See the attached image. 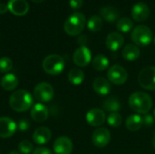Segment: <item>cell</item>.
<instances>
[{"label":"cell","instance_id":"277c9868","mask_svg":"<svg viewBox=\"0 0 155 154\" xmlns=\"http://www.w3.org/2000/svg\"><path fill=\"white\" fill-rule=\"evenodd\" d=\"M42 66L46 74L50 75H58L64 71L65 63L62 56L58 54H50L44 59Z\"/></svg>","mask_w":155,"mask_h":154},{"label":"cell","instance_id":"5bb4252c","mask_svg":"<svg viewBox=\"0 0 155 154\" xmlns=\"http://www.w3.org/2000/svg\"><path fill=\"white\" fill-rule=\"evenodd\" d=\"M150 15L149 6L143 2L136 3L132 7V17L135 22H144Z\"/></svg>","mask_w":155,"mask_h":154},{"label":"cell","instance_id":"8fae6325","mask_svg":"<svg viewBox=\"0 0 155 154\" xmlns=\"http://www.w3.org/2000/svg\"><path fill=\"white\" fill-rule=\"evenodd\" d=\"M106 120V115L104 110L99 108H93L86 113V121L89 125L93 127L102 126Z\"/></svg>","mask_w":155,"mask_h":154},{"label":"cell","instance_id":"30bf717a","mask_svg":"<svg viewBox=\"0 0 155 154\" xmlns=\"http://www.w3.org/2000/svg\"><path fill=\"white\" fill-rule=\"evenodd\" d=\"M111 141V133L107 128L99 127L97 128L92 135V142L97 148L106 147Z\"/></svg>","mask_w":155,"mask_h":154},{"label":"cell","instance_id":"4fadbf2b","mask_svg":"<svg viewBox=\"0 0 155 154\" xmlns=\"http://www.w3.org/2000/svg\"><path fill=\"white\" fill-rule=\"evenodd\" d=\"M53 148L55 154H71L74 146L70 138L66 136H61L54 141Z\"/></svg>","mask_w":155,"mask_h":154},{"label":"cell","instance_id":"f1b7e54d","mask_svg":"<svg viewBox=\"0 0 155 154\" xmlns=\"http://www.w3.org/2000/svg\"><path fill=\"white\" fill-rule=\"evenodd\" d=\"M107 123L110 126L114 128L120 127L123 123V117L118 113H112L107 117Z\"/></svg>","mask_w":155,"mask_h":154},{"label":"cell","instance_id":"e575fe53","mask_svg":"<svg viewBox=\"0 0 155 154\" xmlns=\"http://www.w3.org/2000/svg\"><path fill=\"white\" fill-rule=\"evenodd\" d=\"M32 154H53L52 152L45 147H37L34 150Z\"/></svg>","mask_w":155,"mask_h":154},{"label":"cell","instance_id":"1f68e13d","mask_svg":"<svg viewBox=\"0 0 155 154\" xmlns=\"http://www.w3.org/2000/svg\"><path fill=\"white\" fill-rule=\"evenodd\" d=\"M143 125L146 126V127H151L154 122V118L152 114H145L143 117Z\"/></svg>","mask_w":155,"mask_h":154},{"label":"cell","instance_id":"7a4b0ae2","mask_svg":"<svg viewBox=\"0 0 155 154\" xmlns=\"http://www.w3.org/2000/svg\"><path fill=\"white\" fill-rule=\"evenodd\" d=\"M128 103L130 108L139 114H147L153 107L152 97L144 92H135L132 93Z\"/></svg>","mask_w":155,"mask_h":154},{"label":"cell","instance_id":"4dcf8cb0","mask_svg":"<svg viewBox=\"0 0 155 154\" xmlns=\"http://www.w3.org/2000/svg\"><path fill=\"white\" fill-rule=\"evenodd\" d=\"M13 68V62L9 57H1L0 58V73L6 74L10 72Z\"/></svg>","mask_w":155,"mask_h":154},{"label":"cell","instance_id":"8d00e7d4","mask_svg":"<svg viewBox=\"0 0 155 154\" xmlns=\"http://www.w3.org/2000/svg\"><path fill=\"white\" fill-rule=\"evenodd\" d=\"M9 154H20V152H16V151H12V152H10Z\"/></svg>","mask_w":155,"mask_h":154},{"label":"cell","instance_id":"484cf974","mask_svg":"<svg viewBox=\"0 0 155 154\" xmlns=\"http://www.w3.org/2000/svg\"><path fill=\"white\" fill-rule=\"evenodd\" d=\"M68 80L72 84L79 85L84 80V74L79 68H72L68 74Z\"/></svg>","mask_w":155,"mask_h":154},{"label":"cell","instance_id":"7c38bea8","mask_svg":"<svg viewBox=\"0 0 155 154\" xmlns=\"http://www.w3.org/2000/svg\"><path fill=\"white\" fill-rule=\"evenodd\" d=\"M17 129V124L9 117H0V138L12 137Z\"/></svg>","mask_w":155,"mask_h":154},{"label":"cell","instance_id":"83f0119b","mask_svg":"<svg viewBox=\"0 0 155 154\" xmlns=\"http://www.w3.org/2000/svg\"><path fill=\"white\" fill-rule=\"evenodd\" d=\"M116 28L122 33H128L134 28V22L129 17H122L116 23Z\"/></svg>","mask_w":155,"mask_h":154},{"label":"cell","instance_id":"f35d334b","mask_svg":"<svg viewBox=\"0 0 155 154\" xmlns=\"http://www.w3.org/2000/svg\"><path fill=\"white\" fill-rule=\"evenodd\" d=\"M153 148H154L155 150V134L154 136H153Z\"/></svg>","mask_w":155,"mask_h":154},{"label":"cell","instance_id":"7402d4cb","mask_svg":"<svg viewBox=\"0 0 155 154\" xmlns=\"http://www.w3.org/2000/svg\"><path fill=\"white\" fill-rule=\"evenodd\" d=\"M140 54H141V51L139 47L133 44H126L122 51L123 58L127 61H135L139 58Z\"/></svg>","mask_w":155,"mask_h":154},{"label":"cell","instance_id":"d590c367","mask_svg":"<svg viewBox=\"0 0 155 154\" xmlns=\"http://www.w3.org/2000/svg\"><path fill=\"white\" fill-rule=\"evenodd\" d=\"M8 10V6L5 4H0V14H5Z\"/></svg>","mask_w":155,"mask_h":154},{"label":"cell","instance_id":"8992f818","mask_svg":"<svg viewBox=\"0 0 155 154\" xmlns=\"http://www.w3.org/2000/svg\"><path fill=\"white\" fill-rule=\"evenodd\" d=\"M33 95L35 98V100L40 103H48L54 98V91L50 84L42 82L35 87Z\"/></svg>","mask_w":155,"mask_h":154},{"label":"cell","instance_id":"4316f807","mask_svg":"<svg viewBox=\"0 0 155 154\" xmlns=\"http://www.w3.org/2000/svg\"><path fill=\"white\" fill-rule=\"evenodd\" d=\"M103 27V19L99 15H92L87 21V28L93 32H99Z\"/></svg>","mask_w":155,"mask_h":154},{"label":"cell","instance_id":"ba28073f","mask_svg":"<svg viewBox=\"0 0 155 154\" xmlns=\"http://www.w3.org/2000/svg\"><path fill=\"white\" fill-rule=\"evenodd\" d=\"M108 81L115 85H121L126 83L128 79L127 71L119 64H114L111 66L107 72Z\"/></svg>","mask_w":155,"mask_h":154},{"label":"cell","instance_id":"603a6c76","mask_svg":"<svg viewBox=\"0 0 155 154\" xmlns=\"http://www.w3.org/2000/svg\"><path fill=\"white\" fill-rule=\"evenodd\" d=\"M143 125V117L139 114H132L127 117L125 121V127L131 132H137L139 131Z\"/></svg>","mask_w":155,"mask_h":154},{"label":"cell","instance_id":"f546056e","mask_svg":"<svg viewBox=\"0 0 155 154\" xmlns=\"http://www.w3.org/2000/svg\"><path fill=\"white\" fill-rule=\"evenodd\" d=\"M18 151L22 154H30L34 152L33 143L28 140H24L18 144Z\"/></svg>","mask_w":155,"mask_h":154},{"label":"cell","instance_id":"2e32d148","mask_svg":"<svg viewBox=\"0 0 155 154\" xmlns=\"http://www.w3.org/2000/svg\"><path fill=\"white\" fill-rule=\"evenodd\" d=\"M124 43V36L118 33V32H112L110 33L106 39H105V45L106 47L113 52H115L122 48Z\"/></svg>","mask_w":155,"mask_h":154},{"label":"cell","instance_id":"9a60e30c","mask_svg":"<svg viewBox=\"0 0 155 154\" xmlns=\"http://www.w3.org/2000/svg\"><path fill=\"white\" fill-rule=\"evenodd\" d=\"M7 6L8 10L17 16L25 15L29 11V5L26 0H9Z\"/></svg>","mask_w":155,"mask_h":154},{"label":"cell","instance_id":"52a82bcc","mask_svg":"<svg viewBox=\"0 0 155 154\" xmlns=\"http://www.w3.org/2000/svg\"><path fill=\"white\" fill-rule=\"evenodd\" d=\"M138 83L145 90L155 91V66H147L141 70Z\"/></svg>","mask_w":155,"mask_h":154},{"label":"cell","instance_id":"d6a6232c","mask_svg":"<svg viewBox=\"0 0 155 154\" xmlns=\"http://www.w3.org/2000/svg\"><path fill=\"white\" fill-rule=\"evenodd\" d=\"M29 126H30V123L25 119H21L17 124V128L21 132H25L27 129H29Z\"/></svg>","mask_w":155,"mask_h":154},{"label":"cell","instance_id":"ac0fdd59","mask_svg":"<svg viewBox=\"0 0 155 154\" xmlns=\"http://www.w3.org/2000/svg\"><path fill=\"white\" fill-rule=\"evenodd\" d=\"M52 138V133L47 127H38L33 133V141L38 145L46 144Z\"/></svg>","mask_w":155,"mask_h":154},{"label":"cell","instance_id":"3957f363","mask_svg":"<svg viewBox=\"0 0 155 154\" xmlns=\"http://www.w3.org/2000/svg\"><path fill=\"white\" fill-rule=\"evenodd\" d=\"M86 24L85 15L80 12L73 13L64 22V32L70 36H76L80 34L84 29Z\"/></svg>","mask_w":155,"mask_h":154},{"label":"cell","instance_id":"ab89813d","mask_svg":"<svg viewBox=\"0 0 155 154\" xmlns=\"http://www.w3.org/2000/svg\"><path fill=\"white\" fill-rule=\"evenodd\" d=\"M153 115H154V117H155V109H154V111H153Z\"/></svg>","mask_w":155,"mask_h":154},{"label":"cell","instance_id":"e0dca14e","mask_svg":"<svg viewBox=\"0 0 155 154\" xmlns=\"http://www.w3.org/2000/svg\"><path fill=\"white\" fill-rule=\"evenodd\" d=\"M49 115L48 109L43 103H35L32 106L31 109V117L36 123H44L47 120Z\"/></svg>","mask_w":155,"mask_h":154},{"label":"cell","instance_id":"6da1fadb","mask_svg":"<svg viewBox=\"0 0 155 154\" xmlns=\"http://www.w3.org/2000/svg\"><path fill=\"white\" fill-rule=\"evenodd\" d=\"M33 95L28 91L24 89L14 92L9 98L10 107L17 113L26 112L33 106Z\"/></svg>","mask_w":155,"mask_h":154},{"label":"cell","instance_id":"5b68a950","mask_svg":"<svg viewBox=\"0 0 155 154\" xmlns=\"http://www.w3.org/2000/svg\"><path fill=\"white\" fill-rule=\"evenodd\" d=\"M131 38L135 45L147 46L152 43L153 39V34L147 25H140L134 28Z\"/></svg>","mask_w":155,"mask_h":154},{"label":"cell","instance_id":"d4e9b609","mask_svg":"<svg viewBox=\"0 0 155 154\" xmlns=\"http://www.w3.org/2000/svg\"><path fill=\"white\" fill-rule=\"evenodd\" d=\"M92 65H93L94 70H96L98 72H103L108 68L109 60L104 54H98L93 59Z\"/></svg>","mask_w":155,"mask_h":154},{"label":"cell","instance_id":"44dd1931","mask_svg":"<svg viewBox=\"0 0 155 154\" xmlns=\"http://www.w3.org/2000/svg\"><path fill=\"white\" fill-rule=\"evenodd\" d=\"M19 81L15 74L8 73L5 74L0 81V84L2 88L5 91H13L18 86Z\"/></svg>","mask_w":155,"mask_h":154},{"label":"cell","instance_id":"9c48e42d","mask_svg":"<svg viewBox=\"0 0 155 154\" xmlns=\"http://www.w3.org/2000/svg\"><path fill=\"white\" fill-rule=\"evenodd\" d=\"M91 60H92L91 50L85 45H81L80 47H78L73 54V61L79 67L87 66L90 64Z\"/></svg>","mask_w":155,"mask_h":154},{"label":"cell","instance_id":"cb8c5ba5","mask_svg":"<svg viewBox=\"0 0 155 154\" xmlns=\"http://www.w3.org/2000/svg\"><path fill=\"white\" fill-rule=\"evenodd\" d=\"M103 108L109 113H117L121 109V103L120 100L115 96L108 97L103 103Z\"/></svg>","mask_w":155,"mask_h":154},{"label":"cell","instance_id":"ffe728a7","mask_svg":"<svg viewBox=\"0 0 155 154\" xmlns=\"http://www.w3.org/2000/svg\"><path fill=\"white\" fill-rule=\"evenodd\" d=\"M99 13H100L102 19H104L105 21H107L109 23H114L115 21H118L119 16H120L119 10L116 7L111 6V5L102 7L99 11Z\"/></svg>","mask_w":155,"mask_h":154},{"label":"cell","instance_id":"836d02e7","mask_svg":"<svg viewBox=\"0 0 155 154\" xmlns=\"http://www.w3.org/2000/svg\"><path fill=\"white\" fill-rule=\"evenodd\" d=\"M69 5H70L72 9L78 10V9H80L83 6L84 0H70L69 1Z\"/></svg>","mask_w":155,"mask_h":154},{"label":"cell","instance_id":"60d3db41","mask_svg":"<svg viewBox=\"0 0 155 154\" xmlns=\"http://www.w3.org/2000/svg\"><path fill=\"white\" fill-rule=\"evenodd\" d=\"M154 43H155V37H154Z\"/></svg>","mask_w":155,"mask_h":154},{"label":"cell","instance_id":"d6986e66","mask_svg":"<svg viewBox=\"0 0 155 154\" xmlns=\"http://www.w3.org/2000/svg\"><path fill=\"white\" fill-rule=\"evenodd\" d=\"M93 88L94 92L101 96L108 95L112 89L110 82L104 77L95 78L93 83Z\"/></svg>","mask_w":155,"mask_h":154},{"label":"cell","instance_id":"74e56055","mask_svg":"<svg viewBox=\"0 0 155 154\" xmlns=\"http://www.w3.org/2000/svg\"><path fill=\"white\" fill-rule=\"evenodd\" d=\"M33 2H35V3H42V2H44L45 0H32Z\"/></svg>","mask_w":155,"mask_h":154}]
</instances>
